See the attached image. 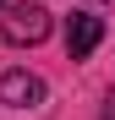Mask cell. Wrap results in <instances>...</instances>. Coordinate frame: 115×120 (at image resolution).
Here are the masks:
<instances>
[{"mask_svg":"<svg viewBox=\"0 0 115 120\" xmlns=\"http://www.w3.org/2000/svg\"><path fill=\"white\" fill-rule=\"evenodd\" d=\"M0 38L6 44H44L49 38V11L44 6H6L0 11Z\"/></svg>","mask_w":115,"mask_h":120,"instance_id":"6da1fadb","label":"cell"},{"mask_svg":"<svg viewBox=\"0 0 115 120\" xmlns=\"http://www.w3.org/2000/svg\"><path fill=\"white\" fill-rule=\"evenodd\" d=\"M99 38H104V22L93 11H71V22H66V55L71 60H88L93 49H99Z\"/></svg>","mask_w":115,"mask_h":120,"instance_id":"7a4b0ae2","label":"cell"},{"mask_svg":"<svg viewBox=\"0 0 115 120\" xmlns=\"http://www.w3.org/2000/svg\"><path fill=\"white\" fill-rule=\"evenodd\" d=\"M0 104H11V109L44 104V82H38L33 71H6V76H0Z\"/></svg>","mask_w":115,"mask_h":120,"instance_id":"3957f363","label":"cell"},{"mask_svg":"<svg viewBox=\"0 0 115 120\" xmlns=\"http://www.w3.org/2000/svg\"><path fill=\"white\" fill-rule=\"evenodd\" d=\"M110 120H115V98H110Z\"/></svg>","mask_w":115,"mask_h":120,"instance_id":"277c9868","label":"cell"},{"mask_svg":"<svg viewBox=\"0 0 115 120\" xmlns=\"http://www.w3.org/2000/svg\"><path fill=\"white\" fill-rule=\"evenodd\" d=\"M0 11H6V0H0Z\"/></svg>","mask_w":115,"mask_h":120,"instance_id":"5b68a950","label":"cell"}]
</instances>
